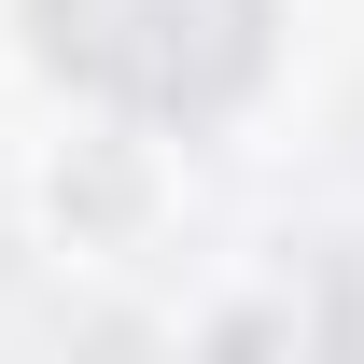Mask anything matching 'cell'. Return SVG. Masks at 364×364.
<instances>
[{
  "label": "cell",
  "mask_w": 364,
  "mask_h": 364,
  "mask_svg": "<svg viewBox=\"0 0 364 364\" xmlns=\"http://www.w3.org/2000/svg\"><path fill=\"white\" fill-rule=\"evenodd\" d=\"M28 28L70 85L127 98V112H225L267 70L280 0H28Z\"/></svg>",
  "instance_id": "1"
}]
</instances>
